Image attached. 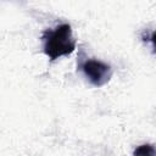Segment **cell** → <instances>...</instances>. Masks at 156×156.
<instances>
[{"mask_svg":"<svg viewBox=\"0 0 156 156\" xmlns=\"http://www.w3.org/2000/svg\"><path fill=\"white\" fill-rule=\"evenodd\" d=\"M150 41L152 44V48H154V51L156 52V30H154L150 35Z\"/></svg>","mask_w":156,"mask_h":156,"instance_id":"4","label":"cell"},{"mask_svg":"<svg viewBox=\"0 0 156 156\" xmlns=\"http://www.w3.org/2000/svg\"><path fill=\"white\" fill-rule=\"evenodd\" d=\"M78 68L84 73L87 79L98 88L107 84L111 80L113 73L108 63L100 60L85 57L83 51H80V55L78 56Z\"/></svg>","mask_w":156,"mask_h":156,"instance_id":"2","label":"cell"},{"mask_svg":"<svg viewBox=\"0 0 156 156\" xmlns=\"http://www.w3.org/2000/svg\"><path fill=\"white\" fill-rule=\"evenodd\" d=\"M43 51L50 61L72 54L76 49V39L68 23H62L52 29H45L41 33Z\"/></svg>","mask_w":156,"mask_h":156,"instance_id":"1","label":"cell"},{"mask_svg":"<svg viewBox=\"0 0 156 156\" xmlns=\"http://www.w3.org/2000/svg\"><path fill=\"white\" fill-rule=\"evenodd\" d=\"M133 155H156V149L154 147V145H150V144L139 145L133 151Z\"/></svg>","mask_w":156,"mask_h":156,"instance_id":"3","label":"cell"}]
</instances>
